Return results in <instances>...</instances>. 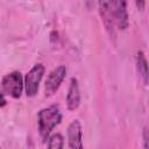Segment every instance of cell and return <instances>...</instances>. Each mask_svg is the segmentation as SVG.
Returning <instances> with one entry per match:
<instances>
[{"instance_id":"cell-4","label":"cell","mask_w":149,"mask_h":149,"mask_svg":"<svg viewBox=\"0 0 149 149\" xmlns=\"http://www.w3.org/2000/svg\"><path fill=\"white\" fill-rule=\"evenodd\" d=\"M112 16L114 20V24L116 28L125 30L128 28V12H127V2L126 1H109Z\"/></svg>"},{"instance_id":"cell-2","label":"cell","mask_w":149,"mask_h":149,"mask_svg":"<svg viewBox=\"0 0 149 149\" xmlns=\"http://www.w3.org/2000/svg\"><path fill=\"white\" fill-rule=\"evenodd\" d=\"M23 78L22 74L19 71H13L3 76L1 83H0V88L2 94H7L14 99H17L21 97V93L23 91Z\"/></svg>"},{"instance_id":"cell-10","label":"cell","mask_w":149,"mask_h":149,"mask_svg":"<svg viewBox=\"0 0 149 149\" xmlns=\"http://www.w3.org/2000/svg\"><path fill=\"white\" fill-rule=\"evenodd\" d=\"M64 139L59 133L51 135L48 139V149H63Z\"/></svg>"},{"instance_id":"cell-8","label":"cell","mask_w":149,"mask_h":149,"mask_svg":"<svg viewBox=\"0 0 149 149\" xmlns=\"http://www.w3.org/2000/svg\"><path fill=\"white\" fill-rule=\"evenodd\" d=\"M80 105V92L78 80L76 78H71L68 94H66V107L69 111H76Z\"/></svg>"},{"instance_id":"cell-6","label":"cell","mask_w":149,"mask_h":149,"mask_svg":"<svg viewBox=\"0 0 149 149\" xmlns=\"http://www.w3.org/2000/svg\"><path fill=\"white\" fill-rule=\"evenodd\" d=\"M68 142L69 149H84L81 125L79 120H73L68 127Z\"/></svg>"},{"instance_id":"cell-9","label":"cell","mask_w":149,"mask_h":149,"mask_svg":"<svg viewBox=\"0 0 149 149\" xmlns=\"http://www.w3.org/2000/svg\"><path fill=\"white\" fill-rule=\"evenodd\" d=\"M136 65H137V70L139 73L143 80V84L147 85L148 84V63H147V58L144 56L143 51H139L136 55Z\"/></svg>"},{"instance_id":"cell-11","label":"cell","mask_w":149,"mask_h":149,"mask_svg":"<svg viewBox=\"0 0 149 149\" xmlns=\"http://www.w3.org/2000/svg\"><path fill=\"white\" fill-rule=\"evenodd\" d=\"M143 148L148 149V128L144 127L143 129Z\"/></svg>"},{"instance_id":"cell-7","label":"cell","mask_w":149,"mask_h":149,"mask_svg":"<svg viewBox=\"0 0 149 149\" xmlns=\"http://www.w3.org/2000/svg\"><path fill=\"white\" fill-rule=\"evenodd\" d=\"M98 7H99V13L101 15L102 22L106 27V30L108 31L111 37H115V24H114V20L112 16L109 1H99Z\"/></svg>"},{"instance_id":"cell-12","label":"cell","mask_w":149,"mask_h":149,"mask_svg":"<svg viewBox=\"0 0 149 149\" xmlns=\"http://www.w3.org/2000/svg\"><path fill=\"white\" fill-rule=\"evenodd\" d=\"M6 105H7V100H6L5 95L0 92V107H3V106H6Z\"/></svg>"},{"instance_id":"cell-1","label":"cell","mask_w":149,"mask_h":149,"mask_svg":"<svg viewBox=\"0 0 149 149\" xmlns=\"http://www.w3.org/2000/svg\"><path fill=\"white\" fill-rule=\"evenodd\" d=\"M62 121V113L57 105H51L41 109L37 114V122H38V133L43 142L50 137L52 129L59 125Z\"/></svg>"},{"instance_id":"cell-3","label":"cell","mask_w":149,"mask_h":149,"mask_svg":"<svg viewBox=\"0 0 149 149\" xmlns=\"http://www.w3.org/2000/svg\"><path fill=\"white\" fill-rule=\"evenodd\" d=\"M43 74H44V65L41 64V63L35 64L27 72L26 77H24V81H23L24 91H26L27 97H34V95H36Z\"/></svg>"},{"instance_id":"cell-13","label":"cell","mask_w":149,"mask_h":149,"mask_svg":"<svg viewBox=\"0 0 149 149\" xmlns=\"http://www.w3.org/2000/svg\"><path fill=\"white\" fill-rule=\"evenodd\" d=\"M135 5L137 6V8H139V9H143V8H144V6H146V2H144V1H136V2H135Z\"/></svg>"},{"instance_id":"cell-14","label":"cell","mask_w":149,"mask_h":149,"mask_svg":"<svg viewBox=\"0 0 149 149\" xmlns=\"http://www.w3.org/2000/svg\"><path fill=\"white\" fill-rule=\"evenodd\" d=\"M0 149H1V148H0Z\"/></svg>"},{"instance_id":"cell-5","label":"cell","mask_w":149,"mask_h":149,"mask_svg":"<svg viewBox=\"0 0 149 149\" xmlns=\"http://www.w3.org/2000/svg\"><path fill=\"white\" fill-rule=\"evenodd\" d=\"M65 74H66V68L64 65H58L49 73L45 80V87H44L47 97H50L56 93V91L59 88L61 84L63 83Z\"/></svg>"}]
</instances>
